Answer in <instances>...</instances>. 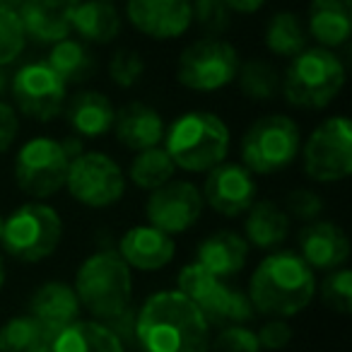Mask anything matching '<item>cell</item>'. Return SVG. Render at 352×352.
<instances>
[{"label": "cell", "instance_id": "obj_14", "mask_svg": "<svg viewBox=\"0 0 352 352\" xmlns=\"http://www.w3.org/2000/svg\"><path fill=\"white\" fill-rule=\"evenodd\" d=\"M203 193L191 182H166L164 186L155 188L147 198L145 215L152 227L164 234H184L203 215Z\"/></svg>", "mask_w": 352, "mask_h": 352}, {"label": "cell", "instance_id": "obj_47", "mask_svg": "<svg viewBox=\"0 0 352 352\" xmlns=\"http://www.w3.org/2000/svg\"><path fill=\"white\" fill-rule=\"evenodd\" d=\"M3 225H6V217L0 215V236H3Z\"/></svg>", "mask_w": 352, "mask_h": 352}, {"label": "cell", "instance_id": "obj_26", "mask_svg": "<svg viewBox=\"0 0 352 352\" xmlns=\"http://www.w3.org/2000/svg\"><path fill=\"white\" fill-rule=\"evenodd\" d=\"M70 30L87 44H111L121 32V17L107 0H85L75 8Z\"/></svg>", "mask_w": 352, "mask_h": 352}, {"label": "cell", "instance_id": "obj_20", "mask_svg": "<svg viewBox=\"0 0 352 352\" xmlns=\"http://www.w3.org/2000/svg\"><path fill=\"white\" fill-rule=\"evenodd\" d=\"M30 316L36 318L51 336L75 323L80 316V299L75 294L73 285L58 283V280L44 283L32 294Z\"/></svg>", "mask_w": 352, "mask_h": 352}, {"label": "cell", "instance_id": "obj_42", "mask_svg": "<svg viewBox=\"0 0 352 352\" xmlns=\"http://www.w3.org/2000/svg\"><path fill=\"white\" fill-rule=\"evenodd\" d=\"M230 12H241V15H251V12H258L261 8L268 3V0H222Z\"/></svg>", "mask_w": 352, "mask_h": 352}, {"label": "cell", "instance_id": "obj_43", "mask_svg": "<svg viewBox=\"0 0 352 352\" xmlns=\"http://www.w3.org/2000/svg\"><path fill=\"white\" fill-rule=\"evenodd\" d=\"M63 150H65V155L70 157V160H75L78 155H82V138H78V135H70V138H65L63 142Z\"/></svg>", "mask_w": 352, "mask_h": 352}, {"label": "cell", "instance_id": "obj_19", "mask_svg": "<svg viewBox=\"0 0 352 352\" xmlns=\"http://www.w3.org/2000/svg\"><path fill=\"white\" fill-rule=\"evenodd\" d=\"M80 0H25L20 8V20L25 34L41 44H56V41L70 36V20Z\"/></svg>", "mask_w": 352, "mask_h": 352}, {"label": "cell", "instance_id": "obj_31", "mask_svg": "<svg viewBox=\"0 0 352 352\" xmlns=\"http://www.w3.org/2000/svg\"><path fill=\"white\" fill-rule=\"evenodd\" d=\"M176 166L171 162V157L166 155L164 147H147L140 150L131 162V182L138 188H145V191H155V188L164 186L166 182H171Z\"/></svg>", "mask_w": 352, "mask_h": 352}, {"label": "cell", "instance_id": "obj_39", "mask_svg": "<svg viewBox=\"0 0 352 352\" xmlns=\"http://www.w3.org/2000/svg\"><path fill=\"white\" fill-rule=\"evenodd\" d=\"M256 338H258L261 350L278 352V350H285V347L292 342V328H289V323L285 321V318H273V321H268L265 326H261Z\"/></svg>", "mask_w": 352, "mask_h": 352}, {"label": "cell", "instance_id": "obj_37", "mask_svg": "<svg viewBox=\"0 0 352 352\" xmlns=\"http://www.w3.org/2000/svg\"><path fill=\"white\" fill-rule=\"evenodd\" d=\"M283 210L287 212V217H294L299 222H314L323 212V198L311 188H294L287 193Z\"/></svg>", "mask_w": 352, "mask_h": 352}, {"label": "cell", "instance_id": "obj_21", "mask_svg": "<svg viewBox=\"0 0 352 352\" xmlns=\"http://www.w3.org/2000/svg\"><path fill=\"white\" fill-rule=\"evenodd\" d=\"M116 140L128 150H147L157 147L164 140V121L152 107L142 102H128L121 107L113 118Z\"/></svg>", "mask_w": 352, "mask_h": 352}, {"label": "cell", "instance_id": "obj_7", "mask_svg": "<svg viewBox=\"0 0 352 352\" xmlns=\"http://www.w3.org/2000/svg\"><path fill=\"white\" fill-rule=\"evenodd\" d=\"M179 292H184L210 326H241L254 318L249 294L234 289L222 278L208 273L203 265L188 263L179 273Z\"/></svg>", "mask_w": 352, "mask_h": 352}, {"label": "cell", "instance_id": "obj_10", "mask_svg": "<svg viewBox=\"0 0 352 352\" xmlns=\"http://www.w3.org/2000/svg\"><path fill=\"white\" fill-rule=\"evenodd\" d=\"M70 157L65 155L60 140L54 138H32L20 147L15 157L17 188L34 201H46L65 186Z\"/></svg>", "mask_w": 352, "mask_h": 352}, {"label": "cell", "instance_id": "obj_45", "mask_svg": "<svg viewBox=\"0 0 352 352\" xmlns=\"http://www.w3.org/2000/svg\"><path fill=\"white\" fill-rule=\"evenodd\" d=\"M6 275H8V270H6V261H3V256H0V287L6 285Z\"/></svg>", "mask_w": 352, "mask_h": 352}, {"label": "cell", "instance_id": "obj_44", "mask_svg": "<svg viewBox=\"0 0 352 352\" xmlns=\"http://www.w3.org/2000/svg\"><path fill=\"white\" fill-rule=\"evenodd\" d=\"M25 6V0H0V8H10V10H20Z\"/></svg>", "mask_w": 352, "mask_h": 352}, {"label": "cell", "instance_id": "obj_3", "mask_svg": "<svg viewBox=\"0 0 352 352\" xmlns=\"http://www.w3.org/2000/svg\"><path fill=\"white\" fill-rule=\"evenodd\" d=\"M164 150L184 171H210L230 152V128L210 111H186L164 131Z\"/></svg>", "mask_w": 352, "mask_h": 352}, {"label": "cell", "instance_id": "obj_17", "mask_svg": "<svg viewBox=\"0 0 352 352\" xmlns=\"http://www.w3.org/2000/svg\"><path fill=\"white\" fill-rule=\"evenodd\" d=\"M299 256L309 268L336 270L350 256V241L340 225L328 220H314L299 230Z\"/></svg>", "mask_w": 352, "mask_h": 352}, {"label": "cell", "instance_id": "obj_46", "mask_svg": "<svg viewBox=\"0 0 352 352\" xmlns=\"http://www.w3.org/2000/svg\"><path fill=\"white\" fill-rule=\"evenodd\" d=\"M6 89H8V80H6V75H3V70H0V97H3Z\"/></svg>", "mask_w": 352, "mask_h": 352}, {"label": "cell", "instance_id": "obj_16", "mask_svg": "<svg viewBox=\"0 0 352 352\" xmlns=\"http://www.w3.org/2000/svg\"><path fill=\"white\" fill-rule=\"evenodd\" d=\"M128 22L152 39H176L193 25L191 0H128Z\"/></svg>", "mask_w": 352, "mask_h": 352}, {"label": "cell", "instance_id": "obj_48", "mask_svg": "<svg viewBox=\"0 0 352 352\" xmlns=\"http://www.w3.org/2000/svg\"><path fill=\"white\" fill-rule=\"evenodd\" d=\"M41 352H54V350H51V347H46V350H41Z\"/></svg>", "mask_w": 352, "mask_h": 352}, {"label": "cell", "instance_id": "obj_29", "mask_svg": "<svg viewBox=\"0 0 352 352\" xmlns=\"http://www.w3.org/2000/svg\"><path fill=\"white\" fill-rule=\"evenodd\" d=\"M265 49L280 58H294L307 49V32L294 12H275L265 27Z\"/></svg>", "mask_w": 352, "mask_h": 352}, {"label": "cell", "instance_id": "obj_41", "mask_svg": "<svg viewBox=\"0 0 352 352\" xmlns=\"http://www.w3.org/2000/svg\"><path fill=\"white\" fill-rule=\"evenodd\" d=\"M20 133V118L10 104L0 102V155L8 152Z\"/></svg>", "mask_w": 352, "mask_h": 352}, {"label": "cell", "instance_id": "obj_11", "mask_svg": "<svg viewBox=\"0 0 352 352\" xmlns=\"http://www.w3.org/2000/svg\"><path fill=\"white\" fill-rule=\"evenodd\" d=\"M304 171L311 182H342L352 174V126L345 116H333L314 128L304 142Z\"/></svg>", "mask_w": 352, "mask_h": 352}, {"label": "cell", "instance_id": "obj_32", "mask_svg": "<svg viewBox=\"0 0 352 352\" xmlns=\"http://www.w3.org/2000/svg\"><path fill=\"white\" fill-rule=\"evenodd\" d=\"M239 87L254 102H268L280 92V78L278 68L273 63H268L265 58H251L246 63H239Z\"/></svg>", "mask_w": 352, "mask_h": 352}, {"label": "cell", "instance_id": "obj_28", "mask_svg": "<svg viewBox=\"0 0 352 352\" xmlns=\"http://www.w3.org/2000/svg\"><path fill=\"white\" fill-rule=\"evenodd\" d=\"M46 65H49L65 85H78L92 78L94 65L97 63H94L92 51H89V46L85 44V41L65 36V39L56 41V44L51 46Z\"/></svg>", "mask_w": 352, "mask_h": 352}, {"label": "cell", "instance_id": "obj_24", "mask_svg": "<svg viewBox=\"0 0 352 352\" xmlns=\"http://www.w3.org/2000/svg\"><path fill=\"white\" fill-rule=\"evenodd\" d=\"M307 27L321 49L342 46L352 34V0H311Z\"/></svg>", "mask_w": 352, "mask_h": 352}, {"label": "cell", "instance_id": "obj_49", "mask_svg": "<svg viewBox=\"0 0 352 352\" xmlns=\"http://www.w3.org/2000/svg\"><path fill=\"white\" fill-rule=\"evenodd\" d=\"M107 3H111V0H107Z\"/></svg>", "mask_w": 352, "mask_h": 352}, {"label": "cell", "instance_id": "obj_5", "mask_svg": "<svg viewBox=\"0 0 352 352\" xmlns=\"http://www.w3.org/2000/svg\"><path fill=\"white\" fill-rule=\"evenodd\" d=\"M345 85V68L331 49H304L292 58L280 82L287 104L299 109H326Z\"/></svg>", "mask_w": 352, "mask_h": 352}, {"label": "cell", "instance_id": "obj_38", "mask_svg": "<svg viewBox=\"0 0 352 352\" xmlns=\"http://www.w3.org/2000/svg\"><path fill=\"white\" fill-rule=\"evenodd\" d=\"M191 12L193 22H198L210 34H222L230 27L232 12L227 10L222 0H196V3H191Z\"/></svg>", "mask_w": 352, "mask_h": 352}, {"label": "cell", "instance_id": "obj_12", "mask_svg": "<svg viewBox=\"0 0 352 352\" xmlns=\"http://www.w3.org/2000/svg\"><path fill=\"white\" fill-rule=\"evenodd\" d=\"M65 188L87 208H109L126 193V174L104 152H82L70 160Z\"/></svg>", "mask_w": 352, "mask_h": 352}, {"label": "cell", "instance_id": "obj_40", "mask_svg": "<svg viewBox=\"0 0 352 352\" xmlns=\"http://www.w3.org/2000/svg\"><path fill=\"white\" fill-rule=\"evenodd\" d=\"M107 323L109 328H111L113 333H116V338L123 342V345H133L138 347V336H135V323H138V309L133 307H126L121 314H116L113 318H109V321H102Z\"/></svg>", "mask_w": 352, "mask_h": 352}, {"label": "cell", "instance_id": "obj_8", "mask_svg": "<svg viewBox=\"0 0 352 352\" xmlns=\"http://www.w3.org/2000/svg\"><path fill=\"white\" fill-rule=\"evenodd\" d=\"M299 126L285 113H268L249 126L241 138V160L251 174H273L299 155Z\"/></svg>", "mask_w": 352, "mask_h": 352}, {"label": "cell", "instance_id": "obj_15", "mask_svg": "<svg viewBox=\"0 0 352 352\" xmlns=\"http://www.w3.org/2000/svg\"><path fill=\"white\" fill-rule=\"evenodd\" d=\"M256 179L244 164L234 162H220L212 166L206 176V186H203V201L215 212L225 217L244 215L256 203Z\"/></svg>", "mask_w": 352, "mask_h": 352}, {"label": "cell", "instance_id": "obj_33", "mask_svg": "<svg viewBox=\"0 0 352 352\" xmlns=\"http://www.w3.org/2000/svg\"><path fill=\"white\" fill-rule=\"evenodd\" d=\"M25 44L27 34L20 12L10 10V8H0V68L15 63L25 51Z\"/></svg>", "mask_w": 352, "mask_h": 352}, {"label": "cell", "instance_id": "obj_9", "mask_svg": "<svg viewBox=\"0 0 352 352\" xmlns=\"http://www.w3.org/2000/svg\"><path fill=\"white\" fill-rule=\"evenodd\" d=\"M239 63L241 60L234 46L217 36H206L182 51L176 78L193 92H217L236 80Z\"/></svg>", "mask_w": 352, "mask_h": 352}, {"label": "cell", "instance_id": "obj_25", "mask_svg": "<svg viewBox=\"0 0 352 352\" xmlns=\"http://www.w3.org/2000/svg\"><path fill=\"white\" fill-rule=\"evenodd\" d=\"M54 352H126V345L116 338V333L102 321H75L58 331L51 340Z\"/></svg>", "mask_w": 352, "mask_h": 352}, {"label": "cell", "instance_id": "obj_1", "mask_svg": "<svg viewBox=\"0 0 352 352\" xmlns=\"http://www.w3.org/2000/svg\"><path fill=\"white\" fill-rule=\"evenodd\" d=\"M138 347L142 352H208L210 323L179 289H162L138 309Z\"/></svg>", "mask_w": 352, "mask_h": 352}, {"label": "cell", "instance_id": "obj_30", "mask_svg": "<svg viewBox=\"0 0 352 352\" xmlns=\"http://www.w3.org/2000/svg\"><path fill=\"white\" fill-rule=\"evenodd\" d=\"M51 340L54 336L32 316H15L0 326V352H41Z\"/></svg>", "mask_w": 352, "mask_h": 352}, {"label": "cell", "instance_id": "obj_6", "mask_svg": "<svg viewBox=\"0 0 352 352\" xmlns=\"http://www.w3.org/2000/svg\"><path fill=\"white\" fill-rule=\"evenodd\" d=\"M63 239V220L44 201L20 206L3 225L0 244L6 254L22 263H39L56 254Z\"/></svg>", "mask_w": 352, "mask_h": 352}, {"label": "cell", "instance_id": "obj_18", "mask_svg": "<svg viewBox=\"0 0 352 352\" xmlns=\"http://www.w3.org/2000/svg\"><path fill=\"white\" fill-rule=\"evenodd\" d=\"M176 254L174 236L164 234L152 225H138L123 234L118 256L128 263V268L138 270H160L171 263Z\"/></svg>", "mask_w": 352, "mask_h": 352}, {"label": "cell", "instance_id": "obj_22", "mask_svg": "<svg viewBox=\"0 0 352 352\" xmlns=\"http://www.w3.org/2000/svg\"><path fill=\"white\" fill-rule=\"evenodd\" d=\"M246 258H249V241L232 230L212 232L196 249V263L222 280L239 273L246 265Z\"/></svg>", "mask_w": 352, "mask_h": 352}, {"label": "cell", "instance_id": "obj_2", "mask_svg": "<svg viewBox=\"0 0 352 352\" xmlns=\"http://www.w3.org/2000/svg\"><path fill=\"white\" fill-rule=\"evenodd\" d=\"M316 292L314 270L294 251L265 256L249 280V299L263 316L289 318L309 307Z\"/></svg>", "mask_w": 352, "mask_h": 352}, {"label": "cell", "instance_id": "obj_35", "mask_svg": "<svg viewBox=\"0 0 352 352\" xmlns=\"http://www.w3.org/2000/svg\"><path fill=\"white\" fill-rule=\"evenodd\" d=\"M145 75V58L133 49H118L109 60V78L113 85L128 89L135 87Z\"/></svg>", "mask_w": 352, "mask_h": 352}, {"label": "cell", "instance_id": "obj_36", "mask_svg": "<svg viewBox=\"0 0 352 352\" xmlns=\"http://www.w3.org/2000/svg\"><path fill=\"white\" fill-rule=\"evenodd\" d=\"M208 352H261L258 338L244 326H225L215 338H210Z\"/></svg>", "mask_w": 352, "mask_h": 352}, {"label": "cell", "instance_id": "obj_34", "mask_svg": "<svg viewBox=\"0 0 352 352\" xmlns=\"http://www.w3.org/2000/svg\"><path fill=\"white\" fill-rule=\"evenodd\" d=\"M321 299L331 311L350 314L352 309V273L347 268H336L326 275L321 285Z\"/></svg>", "mask_w": 352, "mask_h": 352}, {"label": "cell", "instance_id": "obj_4", "mask_svg": "<svg viewBox=\"0 0 352 352\" xmlns=\"http://www.w3.org/2000/svg\"><path fill=\"white\" fill-rule=\"evenodd\" d=\"M73 289L80 299V307L87 309L94 321H109L131 307V268L116 251H97L78 268Z\"/></svg>", "mask_w": 352, "mask_h": 352}, {"label": "cell", "instance_id": "obj_23", "mask_svg": "<svg viewBox=\"0 0 352 352\" xmlns=\"http://www.w3.org/2000/svg\"><path fill=\"white\" fill-rule=\"evenodd\" d=\"M65 116L78 138H102L113 128L116 109L107 94L82 89L65 99Z\"/></svg>", "mask_w": 352, "mask_h": 352}, {"label": "cell", "instance_id": "obj_27", "mask_svg": "<svg viewBox=\"0 0 352 352\" xmlns=\"http://www.w3.org/2000/svg\"><path fill=\"white\" fill-rule=\"evenodd\" d=\"M244 232L249 246H256V249H275V246L287 239L289 217L278 203L256 201L246 210Z\"/></svg>", "mask_w": 352, "mask_h": 352}, {"label": "cell", "instance_id": "obj_13", "mask_svg": "<svg viewBox=\"0 0 352 352\" xmlns=\"http://www.w3.org/2000/svg\"><path fill=\"white\" fill-rule=\"evenodd\" d=\"M12 99L25 116L46 123L63 111L68 85L46 63H27L12 78Z\"/></svg>", "mask_w": 352, "mask_h": 352}]
</instances>
